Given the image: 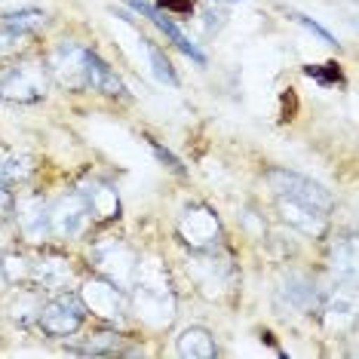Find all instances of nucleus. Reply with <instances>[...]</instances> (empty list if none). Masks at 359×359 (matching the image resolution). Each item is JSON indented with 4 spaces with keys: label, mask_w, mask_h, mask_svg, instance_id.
Instances as JSON below:
<instances>
[{
    "label": "nucleus",
    "mask_w": 359,
    "mask_h": 359,
    "mask_svg": "<svg viewBox=\"0 0 359 359\" xmlns=\"http://www.w3.org/2000/svg\"><path fill=\"white\" fill-rule=\"evenodd\" d=\"M157 10L166 15H191L194 0H157Z\"/></svg>",
    "instance_id": "nucleus-29"
},
{
    "label": "nucleus",
    "mask_w": 359,
    "mask_h": 359,
    "mask_svg": "<svg viewBox=\"0 0 359 359\" xmlns=\"http://www.w3.org/2000/svg\"><path fill=\"white\" fill-rule=\"evenodd\" d=\"M129 313L151 329H166L175 320V292L169 271L160 258H138L135 276L129 283Z\"/></svg>",
    "instance_id": "nucleus-1"
},
{
    "label": "nucleus",
    "mask_w": 359,
    "mask_h": 359,
    "mask_svg": "<svg viewBox=\"0 0 359 359\" xmlns=\"http://www.w3.org/2000/svg\"><path fill=\"white\" fill-rule=\"evenodd\" d=\"M31 37H34V34H22V31L0 28V59H13V55H22Z\"/></svg>",
    "instance_id": "nucleus-25"
},
{
    "label": "nucleus",
    "mask_w": 359,
    "mask_h": 359,
    "mask_svg": "<svg viewBox=\"0 0 359 359\" xmlns=\"http://www.w3.org/2000/svg\"><path fill=\"white\" fill-rule=\"evenodd\" d=\"M129 6H133V10H135L138 15H144V19H148V22H151V25H154V28H157V31H160V34H163V37H166V40H169V43H172V46H175V50H178V53H184V55H187V59H191V62H197V65H200V68H203V65H206V53H203V50H200V46H197V43H191V37H187V34H184V31H182V28H178V25H175V22H172V15L160 13V10H157V6L144 4V0H129Z\"/></svg>",
    "instance_id": "nucleus-13"
},
{
    "label": "nucleus",
    "mask_w": 359,
    "mask_h": 359,
    "mask_svg": "<svg viewBox=\"0 0 359 359\" xmlns=\"http://www.w3.org/2000/svg\"><path fill=\"white\" fill-rule=\"evenodd\" d=\"M304 74H307L310 80H316L320 86H325V89L344 86V74H341V68H338L334 62H329V65H307Z\"/></svg>",
    "instance_id": "nucleus-24"
},
{
    "label": "nucleus",
    "mask_w": 359,
    "mask_h": 359,
    "mask_svg": "<svg viewBox=\"0 0 359 359\" xmlns=\"http://www.w3.org/2000/svg\"><path fill=\"white\" fill-rule=\"evenodd\" d=\"M144 142H148V144H151L154 157H157V160L163 163V166H166V169H169V172H175V175H182V178L187 175L184 163H182V160H178V157H175V154H172V151H169V148H163V144L157 142V138H151V135H148V138H144Z\"/></svg>",
    "instance_id": "nucleus-26"
},
{
    "label": "nucleus",
    "mask_w": 359,
    "mask_h": 359,
    "mask_svg": "<svg viewBox=\"0 0 359 359\" xmlns=\"http://www.w3.org/2000/svg\"><path fill=\"white\" fill-rule=\"evenodd\" d=\"M43 25H46V13H40V10H19V13L0 15V28L22 31V34H34Z\"/></svg>",
    "instance_id": "nucleus-22"
},
{
    "label": "nucleus",
    "mask_w": 359,
    "mask_h": 359,
    "mask_svg": "<svg viewBox=\"0 0 359 359\" xmlns=\"http://www.w3.org/2000/svg\"><path fill=\"white\" fill-rule=\"evenodd\" d=\"M74 276L71 258L59 249H43L31 258V285L40 292H65Z\"/></svg>",
    "instance_id": "nucleus-10"
},
{
    "label": "nucleus",
    "mask_w": 359,
    "mask_h": 359,
    "mask_svg": "<svg viewBox=\"0 0 359 359\" xmlns=\"http://www.w3.org/2000/svg\"><path fill=\"white\" fill-rule=\"evenodd\" d=\"M77 298L83 301L86 313H93L95 320H102L104 325H120L129 316V295L126 289H120L117 283L104 280V276H93L80 285Z\"/></svg>",
    "instance_id": "nucleus-6"
},
{
    "label": "nucleus",
    "mask_w": 359,
    "mask_h": 359,
    "mask_svg": "<svg viewBox=\"0 0 359 359\" xmlns=\"http://www.w3.org/2000/svg\"><path fill=\"white\" fill-rule=\"evenodd\" d=\"M191 261H187V271H191L194 283L200 285L203 295L209 298H224L233 295L236 289V267L231 255H224L222 249H212V252H191Z\"/></svg>",
    "instance_id": "nucleus-4"
},
{
    "label": "nucleus",
    "mask_w": 359,
    "mask_h": 359,
    "mask_svg": "<svg viewBox=\"0 0 359 359\" xmlns=\"http://www.w3.org/2000/svg\"><path fill=\"white\" fill-rule=\"evenodd\" d=\"M77 194L83 197L89 218L95 224H108L120 218V194L111 182H104V178H86V182L77 184Z\"/></svg>",
    "instance_id": "nucleus-14"
},
{
    "label": "nucleus",
    "mask_w": 359,
    "mask_h": 359,
    "mask_svg": "<svg viewBox=\"0 0 359 359\" xmlns=\"http://www.w3.org/2000/svg\"><path fill=\"white\" fill-rule=\"evenodd\" d=\"M325 264L334 273V280H356V236L353 233L334 236L329 243Z\"/></svg>",
    "instance_id": "nucleus-19"
},
{
    "label": "nucleus",
    "mask_w": 359,
    "mask_h": 359,
    "mask_svg": "<svg viewBox=\"0 0 359 359\" xmlns=\"http://www.w3.org/2000/svg\"><path fill=\"white\" fill-rule=\"evenodd\" d=\"M123 344L126 338L117 329H99V332H89L83 344L74 347V353H83V356H138L142 353V350H129Z\"/></svg>",
    "instance_id": "nucleus-18"
},
{
    "label": "nucleus",
    "mask_w": 359,
    "mask_h": 359,
    "mask_svg": "<svg viewBox=\"0 0 359 359\" xmlns=\"http://www.w3.org/2000/svg\"><path fill=\"white\" fill-rule=\"evenodd\" d=\"M227 4H236V0H227Z\"/></svg>",
    "instance_id": "nucleus-31"
},
{
    "label": "nucleus",
    "mask_w": 359,
    "mask_h": 359,
    "mask_svg": "<svg viewBox=\"0 0 359 359\" xmlns=\"http://www.w3.org/2000/svg\"><path fill=\"white\" fill-rule=\"evenodd\" d=\"M224 19H227V13L222 6H206V10H203V28H206V34L209 37L215 34V31L224 25Z\"/></svg>",
    "instance_id": "nucleus-28"
},
{
    "label": "nucleus",
    "mask_w": 359,
    "mask_h": 359,
    "mask_svg": "<svg viewBox=\"0 0 359 359\" xmlns=\"http://www.w3.org/2000/svg\"><path fill=\"white\" fill-rule=\"evenodd\" d=\"M15 206V194L10 184H0V218H10Z\"/></svg>",
    "instance_id": "nucleus-30"
},
{
    "label": "nucleus",
    "mask_w": 359,
    "mask_h": 359,
    "mask_svg": "<svg viewBox=\"0 0 359 359\" xmlns=\"http://www.w3.org/2000/svg\"><path fill=\"white\" fill-rule=\"evenodd\" d=\"M0 280L10 285V289L31 285V258L19 249L4 252V255H0Z\"/></svg>",
    "instance_id": "nucleus-21"
},
{
    "label": "nucleus",
    "mask_w": 359,
    "mask_h": 359,
    "mask_svg": "<svg viewBox=\"0 0 359 359\" xmlns=\"http://www.w3.org/2000/svg\"><path fill=\"white\" fill-rule=\"evenodd\" d=\"M175 350L182 359H212L218 356V344H215V334L203 325H187V329L178 334Z\"/></svg>",
    "instance_id": "nucleus-20"
},
{
    "label": "nucleus",
    "mask_w": 359,
    "mask_h": 359,
    "mask_svg": "<svg viewBox=\"0 0 359 359\" xmlns=\"http://www.w3.org/2000/svg\"><path fill=\"white\" fill-rule=\"evenodd\" d=\"M273 200H276V215H280L283 224L295 227V231H301L304 236H313V240L325 236V231H329V215L325 212L289 197H273Z\"/></svg>",
    "instance_id": "nucleus-15"
},
{
    "label": "nucleus",
    "mask_w": 359,
    "mask_h": 359,
    "mask_svg": "<svg viewBox=\"0 0 359 359\" xmlns=\"http://www.w3.org/2000/svg\"><path fill=\"white\" fill-rule=\"evenodd\" d=\"M144 43V53H148V59H151V68H154V74H157L160 83H169V86H178V74H175V68H172V62H169V55L160 50L154 40H142Z\"/></svg>",
    "instance_id": "nucleus-23"
},
{
    "label": "nucleus",
    "mask_w": 359,
    "mask_h": 359,
    "mask_svg": "<svg viewBox=\"0 0 359 359\" xmlns=\"http://www.w3.org/2000/svg\"><path fill=\"white\" fill-rule=\"evenodd\" d=\"M280 301L285 307L298 310V313H320L323 289L316 285V280H310L304 273H289L280 283Z\"/></svg>",
    "instance_id": "nucleus-16"
},
{
    "label": "nucleus",
    "mask_w": 359,
    "mask_h": 359,
    "mask_svg": "<svg viewBox=\"0 0 359 359\" xmlns=\"http://www.w3.org/2000/svg\"><path fill=\"white\" fill-rule=\"evenodd\" d=\"M175 236L184 249L191 252H212L224 246V227L222 218L215 215V209L206 203H191L182 209L175 224Z\"/></svg>",
    "instance_id": "nucleus-3"
},
{
    "label": "nucleus",
    "mask_w": 359,
    "mask_h": 359,
    "mask_svg": "<svg viewBox=\"0 0 359 359\" xmlns=\"http://www.w3.org/2000/svg\"><path fill=\"white\" fill-rule=\"evenodd\" d=\"M289 15H292V19L298 22V25H304V28L310 31V34H316V37H320L323 43H329V46H338V40H334V34H332V31H325V28L320 25V22H313V19H310V15H304V13H295V10H292Z\"/></svg>",
    "instance_id": "nucleus-27"
},
{
    "label": "nucleus",
    "mask_w": 359,
    "mask_h": 359,
    "mask_svg": "<svg viewBox=\"0 0 359 359\" xmlns=\"http://www.w3.org/2000/svg\"><path fill=\"white\" fill-rule=\"evenodd\" d=\"M86 307L74 292H55L50 301H40L37 310V329L46 334V338H71L83 329L86 323Z\"/></svg>",
    "instance_id": "nucleus-5"
},
{
    "label": "nucleus",
    "mask_w": 359,
    "mask_h": 359,
    "mask_svg": "<svg viewBox=\"0 0 359 359\" xmlns=\"http://www.w3.org/2000/svg\"><path fill=\"white\" fill-rule=\"evenodd\" d=\"M83 65H86V46L74 43V40H65V43H59V46H55V53L46 59L50 77L59 86L71 89V93H80V89H86Z\"/></svg>",
    "instance_id": "nucleus-12"
},
{
    "label": "nucleus",
    "mask_w": 359,
    "mask_h": 359,
    "mask_svg": "<svg viewBox=\"0 0 359 359\" xmlns=\"http://www.w3.org/2000/svg\"><path fill=\"white\" fill-rule=\"evenodd\" d=\"M15 231L28 243V246H43L46 240H53V224H50V203L40 194H22L15 197L13 206Z\"/></svg>",
    "instance_id": "nucleus-9"
},
{
    "label": "nucleus",
    "mask_w": 359,
    "mask_h": 359,
    "mask_svg": "<svg viewBox=\"0 0 359 359\" xmlns=\"http://www.w3.org/2000/svg\"><path fill=\"white\" fill-rule=\"evenodd\" d=\"M264 182L271 184L273 197H289V200L307 203V206L320 209V212H325V215L334 209V197H332V194L325 191L320 182H313V178H307L301 172H292V169L276 166V169H267Z\"/></svg>",
    "instance_id": "nucleus-7"
},
{
    "label": "nucleus",
    "mask_w": 359,
    "mask_h": 359,
    "mask_svg": "<svg viewBox=\"0 0 359 359\" xmlns=\"http://www.w3.org/2000/svg\"><path fill=\"white\" fill-rule=\"evenodd\" d=\"M89 222H93V218H89V209L77 191L62 194L55 203H50V224H53L55 240H65V243L77 240V236H83Z\"/></svg>",
    "instance_id": "nucleus-11"
},
{
    "label": "nucleus",
    "mask_w": 359,
    "mask_h": 359,
    "mask_svg": "<svg viewBox=\"0 0 359 359\" xmlns=\"http://www.w3.org/2000/svg\"><path fill=\"white\" fill-rule=\"evenodd\" d=\"M83 80H86V89H95V93L111 95V99H129V89H126V83L117 77V71H114L111 65L104 62L95 50H86Z\"/></svg>",
    "instance_id": "nucleus-17"
},
{
    "label": "nucleus",
    "mask_w": 359,
    "mask_h": 359,
    "mask_svg": "<svg viewBox=\"0 0 359 359\" xmlns=\"http://www.w3.org/2000/svg\"><path fill=\"white\" fill-rule=\"evenodd\" d=\"M138 252L123 240H99L93 246V261H95V271L104 280L117 283L120 289H129L138 267Z\"/></svg>",
    "instance_id": "nucleus-8"
},
{
    "label": "nucleus",
    "mask_w": 359,
    "mask_h": 359,
    "mask_svg": "<svg viewBox=\"0 0 359 359\" xmlns=\"http://www.w3.org/2000/svg\"><path fill=\"white\" fill-rule=\"evenodd\" d=\"M50 68L37 55H13L0 65V102L6 104H37L50 93Z\"/></svg>",
    "instance_id": "nucleus-2"
}]
</instances>
